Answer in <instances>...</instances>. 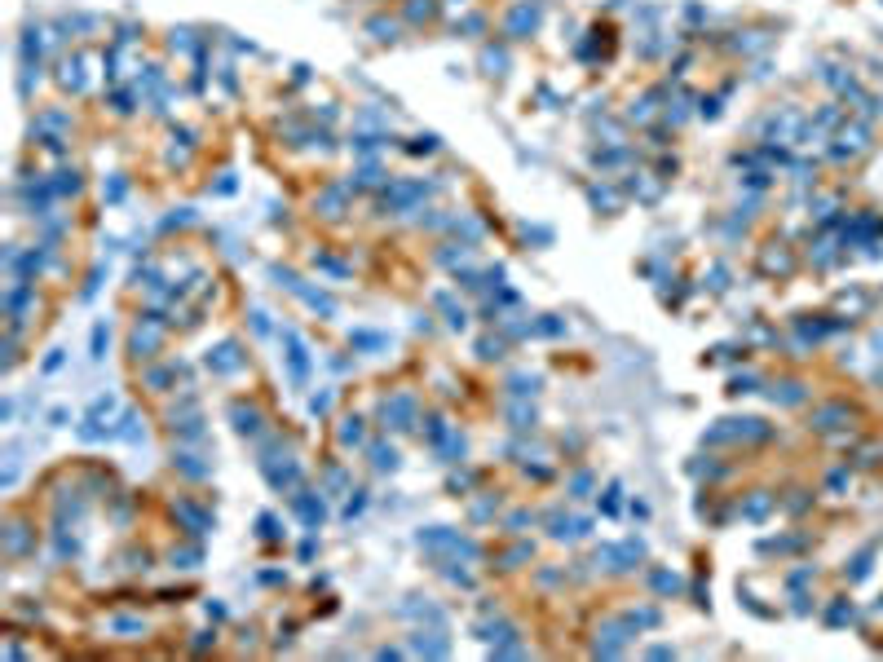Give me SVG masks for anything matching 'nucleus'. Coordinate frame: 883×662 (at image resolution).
Masks as SVG:
<instances>
[{"instance_id": "obj_41", "label": "nucleus", "mask_w": 883, "mask_h": 662, "mask_svg": "<svg viewBox=\"0 0 883 662\" xmlns=\"http://www.w3.org/2000/svg\"><path fill=\"white\" fill-rule=\"evenodd\" d=\"M380 182H384V173H380L376 164H367V168H358V177H354V182H349V186L358 190V186H380Z\"/></svg>"}, {"instance_id": "obj_24", "label": "nucleus", "mask_w": 883, "mask_h": 662, "mask_svg": "<svg viewBox=\"0 0 883 662\" xmlns=\"http://www.w3.org/2000/svg\"><path fill=\"white\" fill-rule=\"evenodd\" d=\"M296 296H300V300H305V305H309V309H318V314H323V318H336V300H332L327 292H314V287H300V292H296Z\"/></svg>"}, {"instance_id": "obj_4", "label": "nucleus", "mask_w": 883, "mask_h": 662, "mask_svg": "<svg viewBox=\"0 0 883 662\" xmlns=\"http://www.w3.org/2000/svg\"><path fill=\"white\" fill-rule=\"evenodd\" d=\"M380 415H384V428L389 433H411L420 424V406H415V397L411 393H393L389 402L380 406Z\"/></svg>"}, {"instance_id": "obj_18", "label": "nucleus", "mask_w": 883, "mask_h": 662, "mask_svg": "<svg viewBox=\"0 0 883 662\" xmlns=\"http://www.w3.org/2000/svg\"><path fill=\"white\" fill-rule=\"evenodd\" d=\"M106 631L137 641V636H146V618H137V613H115V618H106Z\"/></svg>"}, {"instance_id": "obj_30", "label": "nucleus", "mask_w": 883, "mask_h": 662, "mask_svg": "<svg viewBox=\"0 0 883 662\" xmlns=\"http://www.w3.org/2000/svg\"><path fill=\"white\" fill-rule=\"evenodd\" d=\"M623 618H627V627H632V631H645V627H658L662 613L658 609H627Z\"/></svg>"}, {"instance_id": "obj_23", "label": "nucleus", "mask_w": 883, "mask_h": 662, "mask_svg": "<svg viewBox=\"0 0 883 662\" xmlns=\"http://www.w3.org/2000/svg\"><path fill=\"white\" fill-rule=\"evenodd\" d=\"M649 587H654L658 596H676L685 583H680V574H671V570H649Z\"/></svg>"}, {"instance_id": "obj_43", "label": "nucleus", "mask_w": 883, "mask_h": 662, "mask_svg": "<svg viewBox=\"0 0 883 662\" xmlns=\"http://www.w3.org/2000/svg\"><path fill=\"white\" fill-rule=\"evenodd\" d=\"M106 345H111V327H106V322H98V327H93V358H106Z\"/></svg>"}, {"instance_id": "obj_54", "label": "nucleus", "mask_w": 883, "mask_h": 662, "mask_svg": "<svg viewBox=\"0 0 883 662\" xmlns=\"http://www.w3.org/2000/svg\"><path fill=\"white\" fill-rule=\"evenodd\" d=\"M327 486H332V490H349V477L341 473V468H332V473H327Z\"/></svg>"}, {"instance_id": "obj_19", "label": "nucleus", "mask_w": 883, "mask_h": 662, "mask_svg": "<svg viewBox=\"0 0 883 662\" xmlns=\"http://www.w3.org/2000/svg\"><path fill=\"white\" fill-rule=\"evenodd\" d=\"M115 437H119V442H128V446H142V442H146V428H142V415H137V411H124V415H119V428H115Z\"/></svg>"}, {"instance_id": "obj_40", "label": "nucleus", "mask_w": 883, "mask_h": 662, "mask_svg": "<svg viewBox=\"0 0 883 662\" xmlns=\"http://www.w3.org/2000/svg\"><path fill=\"white\" fill-rule=\"evenodd\" d=\"M349 345H354V349H384L389 340L376 336V331H354V336H349Z\"/></svg>"}, {"instance_id": "obj_48", "label": "nucleus", "mask_w": 883, "mask_h": 662, "mask_svg": "<svg viewBox=\"0 0 883 662\" xmlns=\"http://www.w3.org/2000/svg\"><path fill=\"white\" fill-rule=\"evenodd\" d=\"M406 150H411V155H433V150H438V137H433V132H425V137H415Z\"/></svg>"}, {"instance_id": "obj_39", "label": "nucleus", "mask_w": 883, "mask_h": 662, "mask_svg": "<svg viewBox=\"0 0 883 662\" xmlns=\"http://www.w3.org/2000/svg\"><path fill=\"white\" fill-rule=\"evenodd\" d=\"M619 495H623V486H619V481H614V486H606V495L597 499V508L606 512V516H614V512H619Z\"/></svg>"}, {"instance_id": "obj_8", "label": "nucleus", "mask_w": 883, "mask_h": 662, "mask_svg": "<svg viewBox=\"0 0 883 662\" xmlns=\"http://www.w3.org/2000/svg\"><path fill=\"white\" fill-rule=\"evenodd\" d=\"M548 534L556 543H574V539H588L592 534V516H565V512H552L548 516Z\"/></svg>"}, {"instance_id": "obj_49", "label": "nucleus", "mask_w": 883, "mask_h": 662, "mask_svg": "<svg viewBox=\"0 0 883 662\" xmlns=\"http://www.w3.org/2000/svg\"><path fill=\"white\" fill-rule=\"evenodd\" d=\"M526 525H535V512H513L508 516V534H522Z\"/></svg>"}, {"instance_id": "obj_17", "label": "nucleus", "mask_w": 883, "mask_h": 662, "mask_svg": "<svg viewBox=\"0 0 883 662\" xmlns=\"http://www.w3.org/2000/svg\"><path fill=\"white\" fill-rule=\"evenodd\" d=\"M367 455H371V468H376V473H397V464H402V455H397L389 442H371Z\"/></svg>"}, {"instance_id": "obj_57", "label": "nucleus", "mask_w": 883, "mask_h": 662, "mask_svg": "<svg viewBox=\"0 0 883 662\" xmlns=\"http://www.w3.org/2000/svg\"><path fill=\"white\" fill-rule=\"evenodd\" d=\"M62 363H67V358H62V349H53V354H49V358H44V371H58V367H62Z\"/></svg>"}, {"instance_id": "obj_62", "label": "nucleus", "mask_w": 883, "mask_h": 662, "mask_svg": "<svg viewBox=\"0 0 883 662\" xmlns=\"http://www.w3.org/2000/svg\"><path fill=\"white\" fill-rule=\"evenodd\" d=\"M539 583H543V587H556V583H561V574H556V570H543Z\"/></svg>"}, {"instance_id": "obj_12", "label": "nucleus", "mask_w": 883, "mask_h": 662, "mask_svg": "<svg viewBox=\"0 0 883 662\" xmlns=\"http://www.w3.org/2000/svg\"><path fill=\"white\" fill-rule=\"evenodd\" d=\"M173 468H177L186 481H208V477H212V464L203 460L195 446H181V451L173 455Z\"/></svg>"}, {"instance_id": "obj_37", "label": "nucleus", "mask_w": 883, "mask_h": 662, "mask_svg": "<svg viewBox=\"0 0 883 662\" xmlns=\"http://www.w3.org/2000/svg\"><path fill=\"white\" fill-rule=\"evenodd\" d=\"M53 190H58V195H80V173H76V168H67V173H58Z\"/></svg>"}, {"instance_id": "obj_53", "label": "nucleus", "mask_w": 883, "mask_h": 662, "mask_svg": "<svg viewBox=\"0 0 883 662\" xmlns=\"http://www.w3.org/2000/svg\"><path fill=\"white\" fill-rule=\"evenodd\" d=\"M481 27H486V18H481V14H468V18H464V22H459V27H455V31H473V35H477Z\"/></svg>"}, {"instance_id": "obj_20", "label": "nucleus", "mask_w": 883, "mask_h": 662, "mask_svg": "<svg viewBox=\"0 0 883 662\" xmlns=\"http://www.w3.org/2000/svg\"><path fill=\"white\" fill-rule=\"evenodd\" d=\"M508 424H513L517 433H535V424H539V415H535V406H526V402H508Z\"/></svg>"}, {"instance_id": "obj_34", "label": "nucleus", "mask_w": 883, "mask_h": 662, "mask_svg": "<svg viewBox=\"0 0 883 662\" xmlns=\"http://www.w3.org/2000/svg\"><path fill=\"white\" fill-rule=\"evenodd\" d=\"M446 433H451V424H446L442 415H429V419H425V442H429V446H438Z\"/></svg>"}, {"instance_id": "obj_42", "label": "nucleus", "mask_w": 883, "mask_h": 662, "mask_svg": "<svg viewBox=\"0 0 883 662\" xmlns=\"http://www.w3.org/2000/svg\"><path fill=\"white\" fill-rule=\"evenodd\" d=\"M627 190H632V195H640L645 203H654V199H658V186H654V182H645V173H640L636 182H627Z\"/></svg>"}, {"instance_id": "obj_33", "label": "nucleus", "mask_w": 883, "mask_h": 662, "mask_svg": "<svg viewBox=\"0 0 883 662\" xmlns=\"http://www.w3.org/2000/svg\"><path fill=\"white\" fill-rule=\"evenodd\" d=\"M367 31L376 35L380 44H393V40H397V27H393L389 18H371V22H367Z\"/></svg>"}, {"instance_id": "obj_7", "label": "nucleus", "mask_w": 883, "mask_h": 662, "mask_svg": "<svg viewBox=\"0 0 883 662\" xmlns=\"http://www.w3.org/2000/svg\"><path fill=\"white\" fill-rule=\"evenodd\" d=\"M173 516H177V521L186 525L195 539H203V534H212V530H216V516H212L208 508H199V503H190V499H177V503H173Z\"/></svg>"}, {"instance_id": "obj_25", "label": "nucleus", "mask_w": 883, "mask_h": 662, "mask_svg": "<svg viewBox=\"0 0 883 662\" xmlns=\"http://www.w3.org/2000/svg\"><path fill=\"white\" fill-rule=\"evenodd\" d=\"M345 195H349V186H332V190H323V195H318L323 216H341V212H345Z\"/></svg>"}, {"instance_id": "obj_45", "label": "nucleus", "mask_w": 883, "mask_h": 662, "mask_svg": "<svg viewBox=\"0 0 883 662\" xmlns=\"http://www.w3.org/2000/svg\"><path fill=\"white\" fill-rule=\"evenodd\" d=\"M495 512H499V499H495V495H486V499L473 503V521H490Z\"/></svg>"}, {"instance_id": "obj_38", "label": "nucleus", "mask_w": 883, "mask_h": 662, "mask_svg": "<svg viewBox=\"0 0 883 662\" xmlns=\"http://www.w3.org/2000/svg\"><path fill=\"white\" fill-rule=\"evenodd\" d=\"M367 508V490H349V499H345V508H341V516L345 521H354V516Z\"/></svg>"}, {"instance_id": "obj_3", "label": "nucleus", "mask_w": 883, "mask_h": 662, "mask_svg": "<svg viewBox=\"0 0 883 662\" xmlns=\"http://www.w3.org/2000/svg\"><path fill=\"white\" fill-rule=\"evenodd\" d=\"M160 345H164V322H160V314H146L128 336V354L137 358V363H146V358H155Z\"/></svg>"}, {"instance_id": "obj_29", "label": "nucleus", "mask_w": 883, "mask_h": 662, "mask_svg": "<svg viewBox=\"0 0 883 662\" xmlns=\"http://www.w3.org/2000/svg\"><path fill=\"white\" fill-rule=\"evenodd\" d=\"M173 570H199L203 565V548H173Z\"/></svg>"}, {"instance_id": "obj_47", "label": "nucleus", "mask_w": 883, "mask_h": 662, "mask_svg": "<svg viewBox=\"0 0 883 662\" xmlns=\"http://www.w3.org/2000/svg\"><path fill=\"white\" fill-rule=\"evenodd\" d=\"M332 397H336L332 389H323V393H314V397H309V411H314V415H327V411H332Z\"/></svg>"}, {"instance_id": "obj_46", "label": "nucleus", "mask_w": 883, "mask_h": 662, "mask_svg": "<svg viewBox=\"0 0 883 662\" xmlns=\"http://www.w3.org/2000/svg\"><path fill=\"white\" fill-rule=\"evenodd\" d=\"M530 557H535V548H530V543H517V548L504 557V570H517V565H522V561H530Z\"/></svg>"}, {"instance_id": "obj_58", "label": "nucleus", "mask_w": 883, "mask_h": 662, "mask_svg": "<svg viewBox=\"0 0 883 662\" xmlns=\"http://www.w3.org/2000/svg\"><path fill=\"white\" fill-rule=\"evenodd\" d=\"M632 516H636V521H645V516H649V503H645V499H632Z\"/></svg>"}, {"instance_id": "obj_28", "label": "nucleus", "mask_w": 883, "mask_h": 662, "mask_svg": "<svg viewBox=\"0 0 883 662\" xmlns=\"http://www.w3.org/2000/svg\"><path fill=\"white\" fill-rule=\"evenodd\" d=\"M58 84H62V89H84V71H80V58H67L62 62V71H58Z\"/></svg>"}, {"instance_id": "obj_1", "label": "nucleus", "mask_w": 883, "mask_h": 662, "mask_svg": "<svg viewBox=\"0 0 883 662\" xmlns=\"http://www.w3.org/2000/svg\"><path fill=\"white\" fill-rule=\"evenodd\" d=\"M415 543L425 548V552H442V557H451V561H481V548H477L468 534L451 530V525H429V530H420Z\"/></svg>"}, {"instance_id": "obj_35", "label": "nucleus", "mask_w": 883, "mask_h": 662, "mask_svg": "<svg viewBox=\"0 0 883 662\" xmlns=\"http://www.w3.org/2000/svg\"><path fill=\"white\" fill-rule=\"evenodd\" d=\"M481 67H486L490 76H504V67H508V53H504V49H495V44H490V49H481Z\"/></svg>"}, {"instance_id": "obj_64", "label": "nucleus", "mask_w": 883, "mask_h": 662, "mask_svg": "<svg viewBox=\"0 0 883 662\" xmlns=\"http://www.w3.org/2000/svg\"><path fill=\"white\" fill-rule=\"evenodd\" d=\"M212 641H216V636H212V631H199V636H195V649H208Z\"/></svg>"}, {"instance_id": "obj_10", "label": "nucleus", "mask_w": 883, "mask_h": 662, "mask_svg": "<svg viewBox=\"0 0 883 662\" xmlns=\"http://www.w3.org/2000/svg\"><path fill=\"white\" fill-rule=\"evenodd\" d=\"M283 345H287V371H292V384H305L309 380V349H305V340L287 327L283 331Z\"/></svg>"}, {"instance_id": "obj_59", "label": "nucleus", "mask_w": 883, "mask_h": 662, "mask_svg": "<svg viewBox=\"0 0 883 662\" xmlns=\"http://www.w3.org/2000/svg\"><path fill=\"white\" fill-rule=\"evenodd\" d=\"M173 49H190V31H173Z\"/></svg>"}, {"instance_id": "obj_15", "label": "nucleus", "mask_w": 883, "mask_h": 662, "mask_svg": "<svg viewBox=\"0 0 883 662\" xmlns=\"http://www.w3.org/2000/svg\"><path fill=\"white\" fill-rule=\"evenodd\" d=\"M433 305H438L442 314H446V327H451V331H464V327H468V309H464V305H455L451 292H433Z\"/></svg>"}, {"instance_id": "obj_26", "label": "nucleus", "mask_w": 883, "mask_h": 662, "mask_svg": "<svg viewBox=\"0 0 883 662\" xmlns=\"http://www.w3.org/2000/svg\"><path fill=\"white\" fill-rule=\"evenodd\" d=\"M539 376H530V371H517V376H508V393L513 397H535L539 393Z\"/></svg>"}, {"instance_id": "obj_63", "label": "nucleus", "mask_w": 883, "mask_h": 662, "mask_svg": "<svg viewBox=\"0 0 883 662\" xmlns=\"http://www.w3.org/2000/svg\"><path fill=\"white\" fill-rule=\"evenodd\" d=\"M208 618H212V622H221V618H225V605H216V600H208Z\"/></svg>"}, {"instance_id": "obj_61", "label": "nucleus", "mask_w": 883, "mask_h": 662, "mask_svg": "<svg viewBox=\"0 0 883 662\" xmlns=\"http://www.w3.org/2000/svg\"><path fill=\"white\" fill-rule=\"evenodd\" d=\"M252 327H257L261 336H270V322H265V314H261V309H257V314H252Z\"/></svg>"}, {"instance_id": "obj_9", "label": "nucleus", "mask_w": 883, "mask_h": 662, "mask_svg": "<svg viewBox=\"0 0 883 662\" xmlns=\"http://www.w3.org/2000/svg\"><path fill=\"white\" fill-rule=\"evenodd\" d=\"M292 508H296V516L305 521V530H318L323 521H327V503H323V490L314 495V490H305L300 486L296 495H292Z\"/></svg>"}, {"instance_id": "obj_36", "label": "nucleus", "mask_w": 883, "mask_h": 662, "mask_svg": "<svg viewBox=\"0 0 883 662\" xmlns=\"http://www.w3.org/2000/svg\"><path fill=\"white\" fill-rule=\"evenodd\" d=\"M53 548H58V557H80V539H71L62 525L53 530Z\"/></svg>"}, {"instance_id": "obj_52", "label": "nucleus", "mask_w": 883, "mask_h": 662, "mask_svg": "<svg viewBox=\"0 0 883 662\" xmlns=\"http://www.w3.org/2000/svg\"><path fill=\"white\" fill-rule=\"evenodd\" d=\"M592 203H597V208H601V203H606V208H614L619 199H614V190H601V186H592Z\"/></svg>"}, {"instance_id": "obj_27", "label": "nucleus", "mask_w": 883, "mask_h": 662, "mask_svg": "<svg viewBox=\"0 0 883 662\" xmlns=\"http://www.w3.org/2000/svg\"><path fill=\"white\" fill-rule=\"evenodd\" d=\"M592 490H597V477H592L588 468H578V473L565 481V495H570V499H588Z\"/></svg>"}, {"instance_id": "obj_14", "label": "nucleus", "mask_w": 883, "mask_h": 662, "mask_svg": "<svg viewBox=\"0 0 883 662\" xmlns=\"http://www.w3.org/2000/svg\"><path fill=\"white\" fill-rule=\"evenodd\" d=\"M477 641H486V645H504V641H517V627L508 618H490V622H477Z\"/></svg>"}, {"instance_id": "obj_50", "label": "nucleus", "mask_w": 883, "mask_h": 662, "mask_svg": "<svg viewBox=\"0 0 883 662\" xmlns=\"http://www.w3.org/2000/svg\"><path fill=\"white\" fill-rule=\"evenodd\" d=\"M124 195H128V182H124V177H111V186H106V203H119Z\"/></svg>"}, {"instance_id": "obj_6", "label": "nucleus", "mask_w": 883, "mask_h": 662, "mask_svg": "<svg viewBox=\"0 0 883 662\" xmlns=\"http://www.w3.org/2000/svg\"><path fill=\"white\" fill-rule=\"evenodd\" d=\"M243 367H248V358L239 354V345H234V340H221L216 349H208V371H212V376L230 380V376H239Z\"/></svg>"}, {"instance_id": "obj_31", "label": "nucleus", "mask_w": 883, "mask_h": 662, "mask_svg": "<svg viewBox=\"0 0 883 662\" xmlns=\"http://www.w3.org/2000/svg\"><path fill=\"white\" fill-rule=\"evenodd\" d=\"M257 534L265 539V543H278V539H283V521H278L274 512H261L257 516Z\"/></svg>"}, {"instance_id": "obj_32", "label": "nucleus", "mask_w": 883, "mask_h": 662, "mask_svg": "<svg viewBox=\"0 0 883 662\" xmlns=\"http://www.w3.org/2000/svg\"><path fill=\"white\" fill-rule=\"evenodd\" d=\"M406 18H411V22H433V18H438V0H411V5H406Z\"/></svg>"}, {"instance_id": "obj_5", "label": "nucleus", "mask_w": 883, "mask_h": 662, "mask_svg": "<svg viewBox=\"0 0 883 662\" xmlns=\"http://www.w3.org/2000/svg\"><path fill=\"white\" fill-rule=\"evenodd\" d=\"M627 641H632V627H627V618H610V622H601L592 654H597V658H619L623 649H627Z\"/></svg>"}, {"instance_id": "obj_60", "label": "nucleus", "mask_w": 883, "mask_h": 662, "mask_svg": "<svg viewBox=\"0 0 883 662\" xmlns=\"http://www.w3.org/2000/svg\"><path fill=\"white\" fill-rule=\"evenodd\" d=\"M261 583H287V574H283V570H265Z\"/></svg>"}, {"instance_id": "obj_11", "label": "nucleus", "mask_w": 883, "mask_h": 662, "mask_svg": "<svg viewBox=\"0 0 883 662\" xmlns=\"http://www.w3.org/2000/svg\"><path fill=\"white\" fill-rule=\"evenodd\" d=\"M230 424H234L239 437H261L265 433V415L248 402H230Z\"/></svg>"}, {"instance_id": "obj_22", "label": "nucleus", "mask_w": 883, "mask_h": 662, "mask_svg": "<svg viewBox=\"0 0 883 662\" xmlns=\"http://www.w3.org/2000/svg\"><path fill=\"white\" fill-rule=\"evenodd\" d=\"M27 543H31L27 525H22V521H9V525H5V552H9V557H22V552H27Z\"/></svg>"}, {"instance_id": "obj_55", "label": "nucleus", "mask_w": 883, "mask_h": 662, "mask_svg": "<svg viewBox=\"0 0 883 662\" xmlns=\"http://www.w3.org/2000/svg\"><path fill=\"white\" fill-rule=\"evenodd\" d=\"M473 481H477L473 473H455V477H451V490H468V486H473Z\"/></svg>"}, {"instance_id": "obj_44", "label": "nucleus", "mask_w": 883, "mask_h": 662, "mask_svg": "<svg viewBox=\"0 0 883 662\" xmlns=\"http://www.w3.org/2000/svg\"><path fill=\"white\" fill-rule=\"evenodd\" d=\"M477 358H481V363H495V358H504V340H490V336H486V340H477Z\"/></svg>"}, {"instance_id": "obj_21", "label": "nucleus", "mask_w": 883, "mask_h": 662, "mask_svg": "<svg viewBox=\"0 0 883 662\" xmlns=\"http://www.w3.org/2000/svg\"><path fill=\"white\" fill-rule=\"evenodd\" d=\"M336 437H341V446H362V437H367V428H362V415H345L341 428H336Z\"/></svg>"}, {"instance_id": "obj_2", "label": "nucleus", "mask_w": 883, "mask_h": 662, "mask_svg": "<svg viewBox=\"0 0 883 662\" xmlns=\"http://www.w3.org/2000/svg\"><path fill=\"white\" fill-rule=\"evenodd\" d=\"M539 22H543V5H539V0H517V5L508 9V18H504V35H508V40H526V35L539 31Z\"/></svg>"}, {"instance_id": "obj_51", "label": "nucleus", "mask_w": 883, "mask_h": 662, "mask_svg": "<svg viewBox=\"0 0 883 662\" xmlns=\"http://www.w3.org/2000/svg\"><path fill=\"white\" fill-rule=\"evenodd\" d=\"M535 331H539V336H561V331H565V322H556V318H543V322H535Z\"/></svg>"}, {"instance_id": "obj_16", "label": "nucleus", "mask_w": 883, "mask_h": 662, "mask_svg": "<svg viewBox=\"0 0 883 662\" xmlns=\"http://www.w3.org/2000/svg\"><path fill=\"white\" fill-rule=\"evenodd\" d=\"M464 451H468V442H464V433H459V428H451L438 446H433V455H438L442 464H459V460H464Z\"/></svg>"}, {"instance_id": "obj_56", "label": "nucleus", "mask_w": 883, "mask_h": 662, "mask_svg": "<svg viewBox=\"0 0 883 662\" xmlns=\"http://www.w3.org/2000/svg\"><path fill=\"white\" fill-rule=\"evenodd\" d=\"M190 221H195V216H190V208H177V216H168L164 225H190Z\"/></svg>"}, {"instance_id": "obj_13", "label": "nucleus", "mask_w": 883, "mask_h": 662, "mask_svg": "<svg viewBox=\"0 0 883 662\" xmlns=\"http://www.w3.org/2000/svg\"><path fill=\"white\" fill-rule=\"evenodd\" d=\"M411 654H425V658H446V654H451V645L442 641V627H438V631H415V636H411Z\"/></svg>"}]
</instances>
